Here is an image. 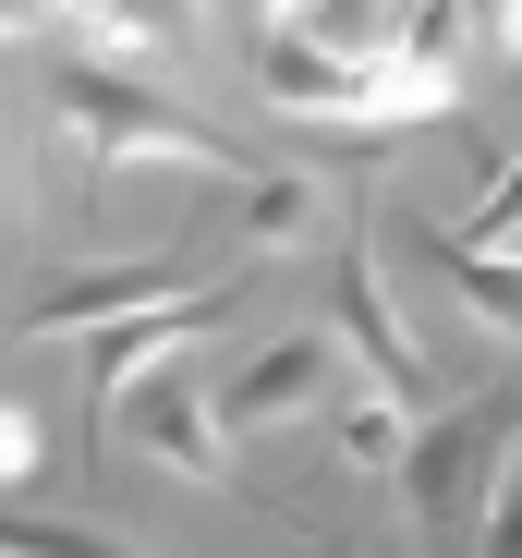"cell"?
Segmentation results:
<instances>
[{"instance_id":"7a4b0ae2","label":"cell","mask_w":522,"mask_h":558,"mask_svg":"<svg viewBox=\"0 0 522 558\" xmlns=\"http://www.w3.org/2000/svg\"><path fill=\"white\" fill-rule=\"evenodd\" d=\"M510 449H522V389H486V401H462V413H438L413 437V510H425V534H438L450 558H486V510H498V486H510Z\"/></svg>"},{"instance_id":"9c48e42d","label":"cell","mask_w":522,"mask_h":558,"mask_svg":"<svg viewBox=\"0 0 522 558\" xmlns=\"http://www.w3.org/2000/svg\"><path fill=\"white\" fill-rule=\"evenodd\" d=\"M413 243H425V267H438V279H450V292H462L498 340H522V255H474L462 231H413Z\"/></svg>"},{"instance_id":"ba28073f","label":"cell","mask_w":522,"mask_h":558,"mask_svg":"<svg viewBox=\"0 0 522 558\" xmlns=\"http://www.w3.org/2000/svg\"><path fill=\"white\" fill-rule=\"evenodd\" d=\"M134 425H146V449L170 461V474H195V486H219V474H231V413H219V401H195L183 377L134 389Z\"/></svg>"},{"instance_id":"d6986e66","label":"cell","mask_w":522,"mask_h":558,"mask_svg":"<svg viewBox=\"0 0 522 558\" xmlns=\"http://www.w3.org/2000/svg\"><path fill=\"white\" fill-rule=\"evenodd\" d=\"M243 13H255V25H280V13H292V0H243Z\"/></svg>"},{"instance_id":"277c9868","label":"cell","mask_w":522,"mask_h":558,"mask_svg":"<svg viewBox=\"0 0 522 558\" xmlns=\"http://www.w3.org/2000/svg\"><path fill=\"white\" fill-rule=\"evenodd\" d=\"M328 340L377 377V401H425V352H413V328L389 316V279H377V219H353V243H340V267H328Z\"/></svg>"},{"instance_id":"4fadbf2b","label":"cell","mask_w":522,"mask_h":558,"mask_svg":"<svg viewBox=\"0 0 522 558\" xmlns=\"http://www.w3.org/2000/svg\"><path fill=\"white\" fill-rule=\"evenodd\" d=\"M292 13L328 37V49H353V61H377L389 49V13H401V0H292Z\"/></svg>"},{"instance_id":"6da1fadb","label":"cell","mask_w":522,"mask_h":558,"mask_svg":"<svg viewBox=\"0 0 522 558\" xmlns=\"http://www.w3.org/2000/svg\"><path fill=\"white\" fill-rule=\"evenodd\" d=\"M49 110L85 134V158L98 170H243V146L207 122V110H183V98H158L146 73H122V61H49Z\"/></svg>"},{"instance_id":"8fae6325","label":"cell","mask_w":522,"mask_h":558,"mask_svg":"<svg viewBox=\"0 0 522 558\" xmlns=\"http://www.w3.org/2000/svg\"><path fill=\"white\" fill-rule=\"evenodd\" d=\"M304 231H316V182L304 170H255L243 182V243L268 255V243H304Z\"/></svg>"},{"instance_id":"52a82bcc","label":"cell","mask_w":522,"mask_h":558,"mask_svg":"<svg viewBox=\"0 0 522 558\" xmlns=\"http://www.w3.org/2000/svg\"><path fill=\"white\" fill-rule=\"evenodd\" d=\"M328 377H340V340H268V352H255L243 377L219 389V413H231V437H268V425L316 413V401H328Z\"/></svg>"},{"instance_id":"5bb4252c","label":"cell","mask_w":522,"mask_h":558,"mask_svg":"<svg viewBox=\"0 0 522 558\" xmlns=\"http://www.w3.org/2000/svg\"><path fill=\"white\" fill-rule=\"evenodd\" d=\"M450 231H462L474 255H510V243H522V158L486 182V195H474V219H450Z\"/></svg>"},{"instance_id":"3957f363","label":"cell","mask_w":522,"mask_h":558,"mask_svg":"<svg viewBox=\"0 0 522 558\" xmlns=\"http://www.w3.org/2000/svg\"><path fill=\"white\" fill-rule=\"evenodd\" d=\"M255 98H268V110H304V122L377 134V61L328 49L304 13H280V25H255Z\"/></svg>"},{"instance_id":"ac0fdd59","label":"cell","mask_w":522,"mask_h":558,"mask_svg":"<svg viewBox=\"0 0 522 558\" xmlns=\"http://www.w3.org/2000/svg\"><path fill=\"white\" fill-rule=\"evenodd\" d=\"M474 13H486V49L522 73V0H474Z\"/></svg>"},{"instance_id":"7c38bea8","label":"cell","mask_w":522,"mask_h":558,"mask_svg":"<svg viewBox=\"0 0 522 558\" xmlns=\"http://www.w3.org/2000/svg\"><path fill=\"white\" fill-rule=\"evenodd\" d=\"M413 413L401 401H365V413H340V461H353V474H413Z\"/></svg>"},{"instance_id":"8992f818","label":"cell","mask_w":522,"mask_h":558,"mask_svg":"<svg viewBox=\"0 0 522 558\" xmlns=\"http://www.w3.org/2000/svg\"><path fill=\"white\" fill-rule=\"evenodd\" d=\"M195 292V255H110L85 279H49V292L25 304V340H61V328H122L146 304H183Z\"/></svg>"},{"instance_id":"e0dca14e","label":"cell","mask_w":522,"mask_h":558,"mask_svg":"<svg viewBox=\"0 0 522 558\" xmlns=\"http://www.w3.org/2000/svg\"><path fill=\"white\" fill-rule=\"evenodd\" d=\"M486 558H522V474H510L498 510H486Z\"/></svg>"},{"instance_id":"9a60e30c","label":"cell","mask_w":522,"mask_h":558,"mask_svg":"<svg viewBox=\"0 0 522 558\" xmlns=\"http://www.w3.org/2000/svg\"><path fill=\"white\" fill-rule=\"evenodd\" d=\"M0 546H13V558H134V546H110V534H73V522H37V510L0 522Z\"/></svg>"},{"instance_id":"5b68a950","label":"cell","mask_w":522,"mask_h":558,"mask_svg":"<svg viewBox=\"0 0 522 558\" xmlns=\"http://www.w3.org/2000/svg\"><path fill=\"white\" fill-rule=\"evenodd\" d=\"M243 292H231V279H219V292H183V304H146V316H122V328H98V352H85V425H98V413H122L146 377H158V364L170 352H183L195 328H219Z\"/></svg>"},{"instance_id":"30bf717a","label":"cell","mask_w":522,"mask_h":558,"mask_svg":"<svg viewBox=\"0 0 522 558\" xmlns=\"http://www.w3.org/2000/svg\"><path fill=\"white\" fill-rule=\"evenodd\" d=\"M450 110H462V73H450V61L377 49V122H450Z\"/></svg>"},{"instance_id":"2e32d148","label":"cell","mask_w":522,"mask_h":558,"mask_svg":"<svg viewBox=\"0 0 522 558\" xmlns=\"http://www.w3.org/2000/svg\"><path fill=\"white\" fill-rule=\"evenodd\" d=\"M0 474H13V486L37 474V413H25V401H13V413H0Z\"/></svg>"}]
</instances>
